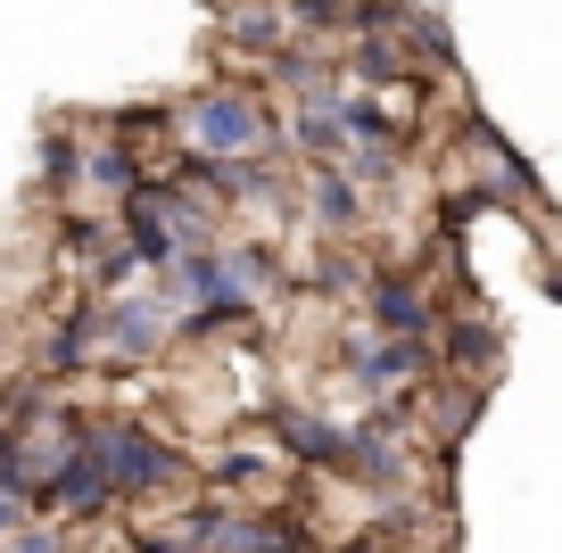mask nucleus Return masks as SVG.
I'll return each mask as SVG.
<instances>
[{
  "mask_svg": "<svg viewBox=\"0 0 562 553\" xmlns=\"http://www.w3.org/2000/svg\"><path fill=\"white\" fill-rule=\"evenodd\" d=\"M265 471L273 463H265L257 447H232L224 463H215V487H224V496H248V487H265Z\"/></svg>",
  "mask_w": 562,
  "mask_h": 553,
  "instance_id": "nucleus-14",
  "label": "nucleus"
},
{
  "mask_svg": "<svg viewBox=\"0 0 562 553\" xmlns=\"http://www.w3.org/2000/svg\"><path fill=\"white\" fill-rule=\"evenodd\" d=\"M224 42L248 50V58H281V9H257V0L224 9Z\"/></svg>",
  "mask_w": 562,
  "mask_h": 553,
  "instance_id": "nucleus-11",
  "label": "nucleus"
},
{
  "mask_svg": "<svg viewBox=\"0 0 562 553\" xmlns=\"http://www.w3.org/2000/svg\"><path fill=\"white\" fill-rule=\"evenodd\" d=\"M83 447L108 463V487H116V496H166V487L191 479V454L166 447V438L149 430V421H133V414H83Z\"/></svg>",
  "mask_w": 562,
  "mask_h": 553,
  "instance_id": "nucleus-2",
  "label": "nucleus"
},
{
  "mask_svg": "<svg viewBox=\"0 0 562 553\" xmlns=\"http://www.w3.org/2000/svg\"><path fill=\"white\" fill-rule=\"evenodd\" d=\"M175 133H191L199 157H224V166H265V157H273V140H281V124L265 116L257 91L207 83V91H191V100L175 108Z\"/></svg>",
  "mask_w": 562,
  "mask_h": 553,
  "instance_id": "nucleus-1",
  "label": "nucleus"
},
{
  "mask_svg": "<svg viewBox=\"0 0 562 553\" xmlns=\"http://www.w3.org/2000/svg\"><path fill=\"white\" fill-rule=\"evenodd\" d=\"M75 173H83V140H75V133H50V140H42V182H50V191H67Z\"/></svg>",
  "mask_w": 562,
  "mask_h": 553,
  "instance_id": "nucleus-15",
  "label": "nucleus"
},
{
  "mask_svg": "<svg viewBox=\"0 0 562 553\" xmlns=\"http://www.w3.org/2000/svg\"><path fill=\"white\" fill-rule=\"evenodd\" d=\"M356 75H364V83H414V67H405V50L389 34H364L356 42ZM422 91V83H414Z\"/></svg>",
  "mask_w": 562,
  "mask_h": 553,
  "instance_id": "nucleus-12",
  "label": "nucleus"
},
{
  "mask_svg": "<svg viewBox=\"0 0 562 553\" xmlns=\"http://www.w3.org/2000/svg\"><path fill=\"white\" fill-rule=\"evenodd\" d=\"M356 207H364V199H356V182L339 166H315L306 173V215H315L323 232H356Z\"/></svg>",
  "mask_w": 562,
  "mask_h": 553,
  "instance_id": "nucleus-9",
  "label": "nucleus"
},
{
  "mask_svg": "<svg viewBox=\"0 0 562 553\" xmlns=\"http://www.w3.org/2000/svg\"><path fill=\"white\" fill-rule=\"evenodd\" d=\"M273 430H281V447L299 454V463H315V471H348V430H339L331 414H299V405H273Z\"/></svg>",
  "mask_w": 562,
  "mask_h": 553,
  "instance_id": "nucleus-5",
  "label": "nucleus"
},
{
  "mask_svg": "<svg viewBox=\"0 0 562 553\" xmlns=\"http://www.w3.org/2000/svg\"><path fill=\"white\" fill-rule=\"evenodd\" d=\"M158 347H175V306L166 297H91V356L108 363H149Z\"/></svg>",
  "mask_w": 562,
  "mask_h": 553,
  "instance_id": "nucleus-3",
  "label": "nucleus"
},
{
  "mask_svg": "<svg viewBox=\"0 0 562 553\" xmlns=\"http://www.w3.org/2000/svg\"><path fill=\"white\" fill-rule=\"evenodd\" d=\"M306 281H315L323 297H339V290H356V264L339 257V248H315V257H306Z\"/></svg>",
  "mask_w": 562,
  "mask_h": 553,
  "instance_id": "nucleus-16",
  "label": "nucleus"
},
{
  "mask_svg": "<svg viewBox=\"0 0 562 553\" xmlns=\"http://www.w3.org/2000/svg\"><path fill=\"white\" fill-rule=\"evenodd\" d=\"M18 512H25V504H18V496H0V537L18 529Z\"/></svg>",
  "mask_w": 562,
  "mask_h": 553,
  "instance_id": "nucleus-18",
  "label": "nucleus"
},
{
  "mask_svg": "<svg viewBox=\"0 0 562 553\" xmlns=\"http://www.w3.org/2000/svg\"><path fill=\"white\" fill-rule=\"evenodd\" d=\"M364 306H372V323H381L389 339H422V330H430V297H422L405 273H372Z\"/></svg>",
  "mask_w": 562,
  "mask_h": 553,
  "instance_id": "nucleus-6",
  "label": "nucleus"
},
{
  "mask_svg": "<svg viewBox=\"0 0 562 553\" xmlns=\"http://www.w3.org/2000/svg\"><path fill=\"white\" fill-rule=\"evenodd\" d=\"M447 363H456V372H488L496 363V330L488 323H456L447 330Z\"/></svg>",
  "mask_w": 562,
  "mask_h": 553,
  "instance_id": "nucleus-13",
  "label": "nucleus"
},
{
  "mask_svg": "<svg viewBox=\"0 0 562 553\" xmlns=\"http://www.w3.org/2000/svg\"><path fill=\"white\" fill-rule=\"evenodd\" d=\"M83 182H91V191H116V207H124L149 173H140V149H133V140H100V149H83Z\"/></svg>",
  "mask_w": 562,
  "mask_h": 553,
  "instance_id": "nucleus-8",
  "label": "nucleus"
},
{
  "mask_svg": "<svg viewBox=\"0 0 562 553\" xmlns=\"http://www.w3.org/2000/svg\"><path fill=\"white\" fill-rule=\"evenodd\" d=\"M422 363H430V347H422V339H356L348 347V381L381 397V388H405Z\"/></svg>",
  "mask_w": 562,
  "mask_h": 553,
  "instance_id": "nucleus-4",
  "label": "nucleus"
},
{
  "mask_svg": "<svg viewBox=\"0 0 562 553\" xmlns=\"http://www.w3.org/2000/svg\"><path fill=\"white\" fill-rule=\"evenodd\" d=\"M58 248H67V257H83L91 273H100V264L124 248V232H116V215H58Z\"/></svg>",
  "mask_w": 562,
  "mask_h": 553,
  "instance_id": "nucleus-10",
  "label": "nucleus"
},
{
  "mask_svg": "<svg viewBox=\"0 0 562 553\" xmlns=\"http://www.w3.org/2000/svg\"><path fill=\"white\" fill-rule=\"evenodd\" d=\"M290 149L306 157V166H339L348 157V124H339V100H306L299 124H290Z\"/></svg>",
  "mask_w": 562,
  "mask_h": 553,
  "instance_id": "nucleus-7",
  "label": "nucleus"
},
{
  "mask_svg": "<svg viewBox=\"0 0 562 553\" xmlns=\"http://www.w3.org/2000/svg\"><path fill=\"white\" fill-rule=\"evenodd\" d=\"M9 553H75V545L58 529H18V545H9Z\"/></svg>",
  "mask_w": 562,
  "mask_h": 553,
  "instance_id": "nucleus-17",
  "label": "nucleus"
}]
</instances>
